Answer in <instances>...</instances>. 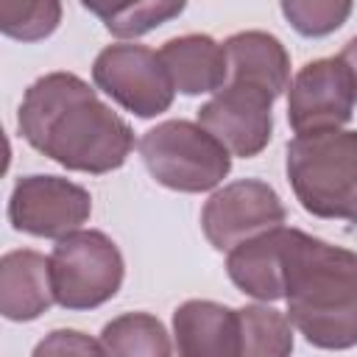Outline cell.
<instances>
[{
    "mask_svg": "<svg viewBox=\"0 0 357 357\" xmlns=\"http://www.w3.org/2000/svg\"><path fill=\"white\" fill-rule=\"evenodd\" d=\"M240 318V357H287L293 351V324L287 312L265 304L237 310Z\"/></svg>",
    "mask_w": 357,
    "mask_h": 357,
    "instance_id": "18",
    "label": "cell"
},
{
    "mask_svg": "<svg viewBox=\"0 0 357 357\" xmlns=\"http://www.w3.org/2000/svg\"><path fill=\"white\" fill-rule=\"evenodd\" d=\"M95 86L137 117H156L173 106L176 86L159 56L137 42L106 45L92 61Z\"/></svg>",
    "mask_w": 357,
    "mask_h": 357,
    "instance_id": "6",
    "label": "cell"
},
{
    "mask_svg": "<svg viewBox=\"0 0 357 357\" xmlns=\"http://www.w3.org/2000/svg\"><path fill=\"white\" fill-rule=\"evenodd\" d=\"M17 128L33 151L75 173H112L134 151L131 126L81 75L64 70L47 73L25 89Z\"/></svg>",
    "mask_w": 357,
    "mask_h": 357,
    "instance_id": "1",
    "label": "cell"
},
{
    "mask_svg": "<svg viewBox=\"0 0 357 357\" xmlns=\"http://www.w3.org/2000/svg\"><path fill=\"white\" fill-rule=\"evenodd\" d=\"M229 81H245L262 86L273 98L284 95L290 86V53L279 36L268 31H240L226 42Z\"/></svg>",
    "mask_w": 357,
    "mask_h": 357,
    "instance_id": "15",
    "label": "cell"
},
{
    "mask_svg": "<svg viewBox=\"0 0 357 357\" xmlns=\"http://www.w3.org/2000/svg\"><path fill=\"white\" fill-rule=\"evenodd\" d=\"M351 223H357V206H354V218H351Z\"/></svg>",
    "mask_w": 357,
    "mask_h": 357,
    "instance_id": "23",
    "label": "cell"
},
{
    "mask_svg": "<svg viewBox=\"0 0 357 357\" xmlns=\"http://www.w3.org/2000/svg\"><path fill=\"white\" fill-rule=\"evenodd\" d=\"M56 304L50 257L17 248L0 259V315L14 324L36 321Z\"/></svg>",
    "mask_w": 357,
    "mask_h": 357,
    "instance_id": "12",
    "label": "cell"
},
{
    "mask_svg": "<svg viewBox=\"0 0 357 357\" xmlns=\"http://www.w3.org/2000/svg\"><path fill=\"white\" fill-rule=\"evenodd\" d=\"M159 56L170 73L176 92L181 95H209L229 81L226 47L209 33L173 36L159 47Z\"/></svg>",
    "mask_w": 357,
    "mask_h": 357,
    "instance_id": "14",
    "label": "cell"
},
{
    "mask_svg": "<svg viewBox=\"0 0 357 357\" xmlns=\"http://www.w3.org/2000/svg\"><path fill=\"white\" fill-rule=\"evenodd\" d=\"M287 181L304 212L351 220L357 206V131L326 128L287 142Z\"/></svg>",
    "mask_w": 357,
    "mask_h": 357,
    "instance_id": "3",
    "label": "cell"
},
{
    "mask_svg": "<svg viewBox=\"0 0 357 357\" xmlns=\"http://www.w3.org/2000/svg\"><path fill=\"white\" fill-rule=\"evenodd\" d=\"M279 8L290 28L307 39L335 33L354 8V0H279Z\"/></svg>",
    "mask_w": 357,
    "mask_h": 357,
    "instance_id": "20",
    "label": "cell"
},
{
    "mask_svg": "<svg viewBox=\"0 0 357 357\" xmlns=\"http://www.w3.org/2000/svg\"><path fill=\"white\" fill-rule=\"evenodd\" d=\"M81 6L95 14L112 36L137 39L176 20L187 8V0H81Z\"/></svg>",
    "mask_w": 357,
    "mask_h": 357,
    "instance_id": "16",
    "label": "cell"
},
{
    "mask_svg": "<svg viewBox=\"0 0 357 357\" xmlns=\"http://www.w3.org/2000/svg\"><path fill=\"white\" fill-rule=\"evenodd\" d=\"M148 173L176 192H209L231 170V153L201 123L165 120L148 128L139 142Z\"/></svg>",
    "mask_w": 357,
    "mask_h": 357,
    "instance_id": "4",
    "label": "cell"
},
{
    "mask_svg": "<svg viewBox=\"0 0 357 357\" xmlns=\"http://www.w3.org/2000/svg\"><path fill=\"white\" fill-rule=\"evenodd\" d=\"M284 301L310 346H357V251L284 226Z\"/></svg>",
    "mask_w": 357,
    "mask_h": 357,
    "instance_id": "2",
    "label": "cell"
},
{
    "mask_svg": "<svg viewBox=\"0 0 357 357\" xmlns=\"http://www.w3.org/2000/svg\"><path fill=\"white\" fill-rule=\"evenodd\" d=\"M354 106L357 73L343 53L307 61L287 86V123L293 134L343 128L354 117Z\"/></svg>",
    "mask_w": 357,
    "mask_h": 357,
    "instance_id": "7",
    "label": "cell"
},
{
    "mask_svg": "<svg viewBox=\"0 0 357 357\" xmlns=\"http://www.w3.org/2000/svg\"><path fill=\"white\" fill-rule=\"evenodd\" d=\"M287 209L279 192L259 178H240L218 187L201 209V229L215 251H229L237 243L282 226Z\"/></svg>",
    "mask_w": 357,
    "mask_h": 357,
    "instance_id": "9",
    "label": "cell"
},
{
    "mask_svg": "<svg viewBox=\"0 0 357 357\" xmlns=\"http://www.w3.org/2000/svg\"><path fill=\"white\" fill-rule=\"evenodd\" d=\"M273 95L245 81H226L198 109V123L231 156L251 159L273 137Z\"/></svg>",
    "mask_w": 357,
    "mask_h": 357,
    "instance_id": "10",
    "label": "cell"
},
{
    "mask_svg": "<svg viewBox=\"0 0 357 357\" xmlns=\"http://www.w3.org/2000/svg\"><path fill=\"white\" fill-rule=\"evenodd\" d=\"M226 254V273L240 293L257 301L284 298V223L237 243Z\"/></svg>",
    "mask_w": 357,
    "mask_h": 357,
    "instance_id": "13",
    "label": "cell"
},
{
    "mask_svg": "<svg viewBox=\"0 0 357 357\" xmlns=\"http://www.w3.org/2000/svg\"><path fill=\"white\" fill-rule=\"evenodd\" d=\"M100 343L106 354L120 357H167L176 351L165 324L148 312H126L112 318L100 332Z\"/></svg>",
    "mask_w": 357,
    "mask_h": 357,
    "instance_id": "17",
    "label": "cell"
},
{
    "mask_svg": "<svg viewBox=\"0 0 357 357\" xmlns=\"http://www.w3.org/2000/svg\"><path fill=\"white\" fill-rule=\"evenodd\" d=\"M33 354H106L100 337H89L78 329H53L45 340L33 346Z\"/></svg>",
    "mask_w": 357,
    "mask_h": 357,
    "instance_id": "21",
    "label": "cell"
},
{
    "mask_svg": "<svg viewBox=\"0 0 357 357\" xmlns=\"http://www.w3.org/2000/svg\"><path fill=\"white\" fill-rule=\"evenodd\" d=\"M61 22V0H0V31L14 42H42Z\"/></svg>",
    "mask_w": 357,
    "mask_h": 357,
    "instance_id": "19",
    "label": "cell"
},
{
    "mask_svg": "<svg viewBox=\"0 0 357 357\" xmlns=\"http://www.w3.org/2000/svg\"><path fill=\"white\" fill-rule=\"evenodd\" d=\"M173 349L184 357H240V318L237 310L190 298L173 312Z\"/></svg>",
    "mask_w": 357,
    "mask_h": 357,
    "instance_id": "11",
    "label": "cell"
},
{
    "mask_svg": "<svg viewBox=\"0 0 357 357\" xmlns=\"http://www.w3.org/2000/svg\"><path fill=\"white\" fill-rule=\"evenodd\" d=\"M343 56L349 59V64H351V67H354V73H357V36L346 42V47H343Z\"/></svg>",
    "mask_w": 357,
    "mask_h": 357,
    "instance_id": "22",
    "label": "cell"
},
{
    "mask_svg": "<svg viewBox=\"0 0 357 357\" xmlns=\"http://www.w3.org/2000/svg\"><path fill=\"white\" fill-rule=\"evenodd\" d=\"M92 215V195L86 187L61 176H22L8 198V223L14 231L31 237L61 240L81 229Z\"/></svg>",
    "mask_w": 357,
    "mask_h": 357,
    "instance_id": "8",
    "label": "cell"
},
{
    "mask_svg": "<svg viewBox=\"0 0 357 357\" xmlns=\"http://www.w3.org/2000/svg\"><path fill=\"white\" fill-rule=\"evenodd\" d=\"M50 273L56 304L70 312H81L117 296L126 276V262L109 234L98 229H75L56 240Z\"/></svg>",
    "mask_w": 357,
    "mask_h": 357,
    "instance_id": "5",
    "label": "cell"
}]
</instances>
